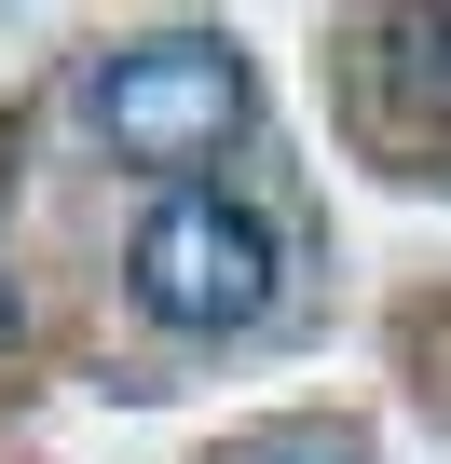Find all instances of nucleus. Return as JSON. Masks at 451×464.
Instances as JSON below:
<instances>
[{
  "label": "nucleus",
  "mask_w": 451,
  "mask_h": 464,
  "mask_svg": "<svg viewBox=\"0 0 451 464\" xmlns=\"http://www.w3.org/2000/svg\"><path fill=\"white\" fill-rule=\"evenodd\" d=\"M123 274H137V314L219 342V328H260V301H274V232H260L233 191H164V205L137 218Z\"/></svg>",
  "instance_id": "1"
},
{
  "label": "nucleus",
  "mask_w": 451,
  "mask_h": 464,
  "mask_svg": "<svg viewBox=\"0 0 451 464\" xmlns=\"http://www.w3.org/2000/svg\"><path fill=\"white\" fill-rule=\"evenodd\" d=\"M233 123H247V55L219 28H151L96 69V137L123 164H205Z\"/></svg>",
  "instance_id": "2"
},
{
  "label": "nucleus",
  "mask_w": 451,
  "mask_h": 464,
  "mask_svg": "<svg viewBox=\"0 0 451 464\" xmlns=\"http://www.w3.org/2000/svg\"><path fill=\"white\" fill-rule=\"evenodd\" d=\"M383 55H397V96H437V110H451V28L410 14V28H383Z\"/></svg>",
  "instance_id": "3"
},
{
  "label": "nucleus",
  "mask_w": 451,
  "mask_h": 464,
  "mask_svg": "<svg viewBox=\"0 0 451 464\" xmlns=\"http://www.w3.org/2000/svg\"><path fill=\"white\" fill-rule=\"evenodd\" d=\"M233 464H356V450H342V437H247Z\"/></svg>",
  "instance_id": "4"
}]
</instances>
